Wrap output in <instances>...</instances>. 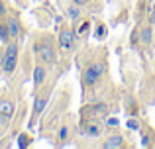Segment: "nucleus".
<instances>
[{
    "instance_id": "obj_1",
    "label": "nucleus",
    "mask_w": 155,
    "mask_h": 149,
    "mask_svg": "<svg viewBox=\"0 0 155 149\" xmlns=\"http://www.w3.org/2000/svg\"><path fill=\"white\" fill-rule=\"evenodd\" d=\"M16 63H18V45L16 43H10L4 53V59H2V67L6 73H12L16 69Z\"/></svg>"
},
{
    "instance_id": "obj_2",
    "label": "nucleus",
    "mask_w": 155,
    "mask_h": 149,
    "mask_svg": "<svg viewBox=\"0 0 155 149\" xmlns=\"http://www.w3.org/2000/svg\"><path fill=\"white\" fill-rule=\"evenodd\" d=\"M102 71H104V65H102L100 61L91 63V65L84 69V73H83L84 84H94L96 80H98V76H102Z\"/></svg>"
},
{
    "instance_id": "obj_3",
    "label": "nucleus",
    "mask_w": 155,
    "mask_h": 149,
    "mask_svg": "<svg viewBox=\"0 0 155 149\" xmlns=\"http://www.w3.org/2000/svg\"><path fill=\"white\" fill-rule=\"evenodd\" d=\"M14 116V102L12 100H0V124L6 126Z\"/></svg>"
},
{
    "instance_id": "obj_4",
    "label": "nucleus",
    "mask_w": 155,
    "mask_h": 149,
    "mask_svg": "<svg viewBox=\"0 0 155 149\" xmlns=\"http://www.w3.org/2000/svg\"><path fill=\"white\" fill-rule=\"evenodd\" d=\"M35 49H38L39 59H41L43 63H55V51H53V45L49 41H45L43 45H38Z\"/></svg>"
},
{
    "instance_id": "obj_5",
    "label": "nucleus",
    "mask_w": 155,
    "mask_h": 149,
    "mask_svg": "<svg viewBox=\"0 0 155 149\" xmlns=\"http://www.w3.org/2000/svg\"><path fill=\"white\" fill-rule=\"evenodd\" d=\"M73 41H75V31L73 30L65 28V30L59 31V45H61V49H71Z\"/></svg>"
},
{
    "instance_id": "obj_6",
    "label": "nucleus",
    "mask_w": 155,
    "mask_h": 149,
    "mask_svg": "<svg viewBox=\"0 0 155 149\" xmlns=\"http://www.w3.org/2000/svg\"><path fill=\"white\" fill-rule=\"evenodd\" d=\"M45 75H47V73H45V67H43V65H35V69H34V86H35V88L43 84Z\"/></svg>"
},
{
    "instance_id": "obj_7",
    "label": "nucleus",
    "mask_w": 155,
    "mask_h": 149,
    "mask_svg": "<svg viewBox=\"0 0 155 149\" xmlns=\"http://www.w3.org/2000/svg\"><path fill=\"white\" fill-rule=\"evenodd\" d=\"M6 28H8V34H10V37H18V34H20V24H18V20H16L14 16H10V18H8Z\"/></svg>"
},
{
    "instance_id": "obj_8",
    "label": "nucleus",
    "mask_w": 155,
    "mask_h": 149,
    "mask_svg": "<svg viewBox=\"0 0 155 149\" xmlns=\"http://www.w3.org/2000/svg\"><path fill=\"white\" fill-rule=\"evenodd\" d=\"M140 37H141V43H143V45H151V39H153V28H151V26L141 28Z\"/></svg>"
},
{
    "instance_id": "obj_9",
    "label": "nucleus",
    "mask_w": 155,
    "mask_h": 149,
    "mask_svg": "<svg viewBox=\"0 0 155 149\" xmlns=\"http://www.w3.org/2000/svg\"><path fill=\"white\" fill-rule=\"evenodd\" d=\"M124 145V138L122 135H112V138H108L104 141V147L106 149H112V147H122Z\"/></svg>"
},
{
    "instance_id": "obj_10",
    "label": "nucleus",
    "mask_w": 155,
    "mask_h": 149,
    "mask_svg": "<svg viewBox=\"0 0 155 149\" xmlns=\"http://www.w3.org/2000/svg\"><path fill=\"white\" fill-rule=\"evenodd\" d=\"M45 104H47V96H38V98H35V104H34L35 114H41L43 108H45Z\"/></svg>"
},
{
    "instance_id": "obj_11",
    "label": "nucleus",
    "mask_w": 155,
    "mask_h": 149,
    "mask_svg": "<svg viewBox=\"0 0 155 149\" xmlns=\"http://www.w3.org/2000/svg\"><path fill=\"white\" fill-rule=\"evenodd\" d=\"M67 16H69L71 20H79V16H81V10H79V6H77V4L69 6V8H67Z\"/></svg>"
},
{
    "instance_id": "obj_12",
    "label": "nucleus",
    "mask_w": 155,
    "mask_h": 149,
    "mask_svg": "<svg viewBox=\"0 0 155 149\" xmlns=\"http://www.w3.org/2000/svg\"><path fill=\"white\" fill-rule=\"evenodd\" d=\"M20 139H22V141H20V145H22V147H26L28 143H30V135H22Z\"/></svg>"
},
{
    "instance_id": "obj_13",
    "label": "nucleus",
    "mask_w": 155,
    "mask_h": 149,
    "mask_svg": "<svg viewBox=\"0 0 155 149\" xmlns=\"http://www.w3.org/2000/svg\"><path fill=\"white\" fill-rule=\"evenodd\" d=\"M65 138H67V126H63L59 131V139H65Z\"/></svg>"
},
{
    "instance_id": "obj_14",
    "label": "nucleus",
    "mask_w": 155,
    "mask_h": 149,
    "mask_svg": "<svg viewBox=\"0 0 155 149\" xmlns=\"http://www.w3.org/2000/svg\"><path fill=\"white\" fill-rule=\"evenodd\" d=\"M88 135H98V128H88Z\"/></svg>"
},
{
    "instance_id": "obj_15",
    "label": "nucleus",
    "mask_w": 155,
    "mask_h": 149,
    "mask_svg": "<svg viewBox=\"0 0 155 149\" xmlns=\"http://www.w3.org/2000/svg\"><path fill=\"white\" fill-rule=\"evenodd\" d=\"M73 4H77V6H84V4H88V0H73Z\"/></svg>"
},
{
    "instance_id": "obj_16",
    "label": "nucleus",
    "mask_w": 155,
    "mask_h": 149,
    "mask_svg": "<svg viewBox=\"0 0 155 149\" xmlns=\"http://www.w3.org/2000/svg\"><path fill=\"white\" fill-rule=\"evenodd\" d=\"M149 22H151V24L155 22V12H153V14H151V16H149Z\"/></svg>"
}]
</instances>
